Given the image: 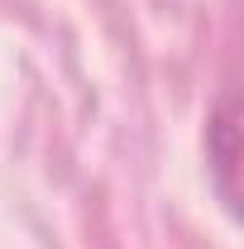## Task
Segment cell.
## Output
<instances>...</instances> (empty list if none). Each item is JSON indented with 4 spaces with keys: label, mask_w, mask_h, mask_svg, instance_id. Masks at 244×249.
<instances>
[{
    "label": "cell",
    "mask_w": 244,
    "mask_h": 249,
    "mask_svg": "<svg viewBox=\"0 0 244 249\" xmlns=\"http://www.w3.org/2000/svg\"><path fill=\"white\" fill-rule=\"evenodd\" d=\"M211 139H215V182H220V196H225V206H235V182H230V168H235V96L225 91L220 96V110H215L211 120Z\"/></svg>",
    "instance_id": "6da1fadb"
}]
</instances>
